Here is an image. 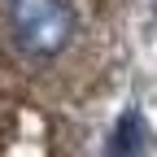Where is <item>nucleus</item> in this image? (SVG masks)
<instances>
[{"instance_id": "nucleus-1", "label": "nucleus", "mask_w": 157, "mask_h": 157, "mask_svg": "<svg viewBox=\"0 0 157 157\" xmlns=\"http://www.w3.org/2000/svg\"><path fill=\"white\" fill-rule=\"evenodd\" d=\"M5 5H9L13 44L31 61H52L57 52H66L74 35V13L66 0H5Z\"/></svg>"}, {"instance_id": "nucleus-2", "label": "nucleus", "mask_w": 157, "mask_h": 157, "mask_svg": "<svg viewBox=\"0 0 157 157\" xmlns=\"http://www.w3.org/2000/svg\"><path fill=\"white\" fill-rule=\"evenodd\" d=\"M105 157H144V118H140V109L118 113V122L109 131V144H105Z\"/></svg>"}]
</instances>
